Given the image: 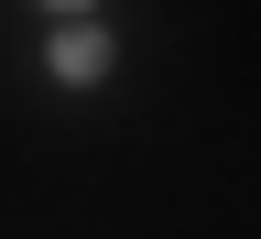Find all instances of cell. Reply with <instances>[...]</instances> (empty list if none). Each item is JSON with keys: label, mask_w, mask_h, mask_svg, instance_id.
Masks as SVG:
<instances>
[{"label": "cell", "mask_w": 261, "mask_h": 239, "mask_svg": "<svg viewBox=\"0 0 261 239\" xmlns=\"http://www.w3.org/2000/svg\"><path fill=\"white\" fill-rule=\"evenodd\" d=\"M55 65H65V76H98V65H109V33H98V22H65L55 33Z\"/></svg>", "instance_id": "6da1fadb"}]
</instances>
